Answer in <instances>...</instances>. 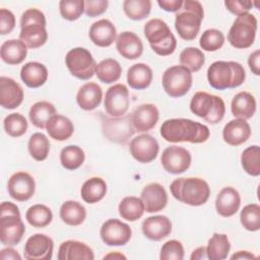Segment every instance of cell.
<instances>
[{"mask_svg": "<svg viewBox=\"0 0 260 260\" xmlns=\"http://www.w3.org/2000/svg\"><path fill=\"white\" fill-rule=\"evenodd\" d=\"M119 214L123 219L128 221L138 220L144 213V204L141 198L135 196H127L119 203Z\"/></svg>", "mask_w": 260, "mask_h": 260, "instance_id": "38", "label": "cell"}, {"mask_svg": "<svg viewBox=\"0 0 260 260\" xmlns=\"http://www.w3.org/2000/svg\"><path fill=\"white\" fill-rule=\"evenodd\" d=\"M206 248L207 259L223 260L228 257L231 250V243L225 234L214 233L208 240Z\"/></svg>", "mask_w": 260, "mask_h": 260, "instance_id": "37", "label": "cell"}, {"mask_svg": "<svg viewBox=\"0 0 260 260\" xmlns=\"http://www.w3.org/2000/svg\"><path fill=\"white\" fill-rule=\"evenodd\" d=\"M207 254H206V248L205 247H198L195 250H193L190 259L191 260H202L206 259Z\"/></svg>", "mask_w": 260, "mask_h": 260, "instance_id": "58", "label": "cell"}, {"mask_svg": "<svg viewBox=\"0 0 260 260\" xmlns=\"http://www.w3.org/2000/svg\"><path fill=\"white\" fill-rule=\"evenodd\" d=\"M15 26L14 14L6 8L0 9V34L2 36L10 34Z\"/></svg>", "mask_w": 260, "mask_h": 260, "instance_id": "52", "label": "cell"}, {"mask_svg": "<svg viewBox=\"0 0 260 260\" xmlns=\"http://www.w3.org/2000/svg\"><path fill=\"white\" fill-rule=\"evenodd\" d=\"M255 258H256V256L249 251H238L237 253H235L234 255L231 256L232 260H235V259L249 260V259H255Z\"/></svg>", "mask_w": 260, "mask_h": 260, "instance_id": "59", "label": "cell"}, {"mask_svg": "<svg viewBox=\"0 0 260 260\" xmlns=\"http://www.w3.org/2000/svg\"><path fill=\"white\" fill-rule=\"evenodd\" d=\"M241 205V196L234 187H224L219 191L215 200V208L219 215L230 217L237 213Z\"/></svg>", "mask_w": 260, "mask_h": 260, "instance_id": "26", "label": "cell"}, {"mask_svg": "<svg viewBox=\"0 0 260 260\" xmlns=\"http://www.w3.org/2000/svg\"><path fill=\"white\" fill-rule=\"evenodd\" d=\"M170 190L174 198L190 206L203 205L210 195L208 183L197 177L176 179L170 185Z\"/></svg>", "mask_w": 260, "mask_h": 260, "instance_id": "3", "label": "cell"}, {"mask_svg": "<svg viewBox=\"0 0 260 260\" xmlns=\"http://www.w3.org/2000/svg\"><path fill=\"white\" fill-rule=\"evenodd\" d=\"M224 5L226 9L236 15L248 13L253 7V2L248 0H225Z\"/></svg>", "mask_w": 260, "mask_h": 260, "instance_id": "53", "label": "cell"}, {"mask_svg": "<svg viewBox=\"0 0 260 260\" xmlns=\"http://www.w3.org/2000/svg\"><path fill=\"white\" fill-rule=\"evenodd\" d=\"M205 63V56L200 49L194 47L185 48L180 54V64L191 72L199 71Z\"/></svg>", "mask_w": 260, "mask_h": 260, "instance_id": "45", "label": "cell"}, {"mask_svg": "<svg viewBox=\"0 0 260 260\" xmlns=\"http://www.w3.org/2000/svg\"><path fill=\"white\" fill-rule=\"evenodd\" d=\"M23 98L24 92L19 83L7 76L0 77V105L4 109L13 110L19 107Z\"/></svg>", "mask_w": 260, "mask_h": 260, "instance_id": "19", "label": "cell"}, {"mask_svg": "<svg viewBox=\"0 0 260 260\" xmlns=\"http://www.w3.org/2000/svg\"><path fill=\"white\" fill-rule=\"evenodd\" d=\"M152 70L145 63H136L127 71V82L131 88L144 89L152 81Z\"/></svg>", "mask_w": 260, "mask_h": 260, "instance_id": "33", "label": "cell"}, {"mask_svg": "<svg viewBox=\"0 0 260 260\" xmlns=\"http://www.w3.org/2000/svg\"><path fill=\"white\" fill-rule=\"evenodd\" d=\"M241 162L247 174L258 177L260 175V147L258 145L247 147L241 155Z\"/></svg>", "mask_w": 260, "mask_h": 260, "instance_id": "44", "label": "cell"}, {"mask_svg": "<svg viewBox=\"0 0 260 260\" xmlns=\"http://www.w3.org/2000/svg\"><path fill=\"white\" fill-rule=\"evenodd\" d=\"M61 16L69 21L78 19L84 12L83 0H61L59 2Z\"/></svg>", "mask_w": 260, "mask_h": 260, "instance_id": "49", "label": "cell"}, {"mask_svg": "<svg viewBox=\"0 0 260 260\" xmlns=\"http://www.w3.org/2000/svg\"><path fill=\"white\" fill-rule=\"evenodd\" d=\"M159 7L168 12H177L183 5L182 0H158Z\"/></svg>", "mask_w": 260, "mask_h": 260, "instance_id": "54", "label": "cell"}, {"mask_svg": "<svg viewBox=\"0 0 260 260\" xmlns=\"http://www.w3.org/2000/svg\"><path fill=\"white\" fill-rule=\"evenodd\" d=\"M231 111L236 119L248 120L256 112V100L248 91L238 92L231 103Z\"/></svg>", "mask_w": 260, "mask_h": 260, "instance_id": "30", "label": "cell"}, {"mask_svg": "<svg viewBox=\"0 0 260 260\" xmlns=\"http://www.w3.org/2000/svg\"><path fill=\"white\" fill-rule=\"evenodd\" d=\"M65 64L69 72L81 80L90 79L95 73L98 65L91 53L81 47L73 48L66 54Z\"/></svg>", "mask_w": 260, "mask_h": 260, "instance_id": "9", "label": "cell"}, {"mask_svg": "<svg viewBox=\"0 0 260 260\" xmlns=\"http://www.w3.org/2000/svg\"><path fill=\"white\" fill-rule=\"evenodd\" d=\"M191 153L184 147L172 145L167 147L160 156L162 168L170 174L179 175L186 172L191 166Z\"/></svg>", "mask_w": 260, "mask_h": 260, "instance_id": "13", "label": "cell"}, {"mask_svg": "<svg viewBox=\"0 0 260 260\" xmlns=\"http://www.w3.org/2000/svg\"><path fill=\"white\" fill-rule=\"evenodd\" d=\"M85 159L83 149L78 145H67L60 152V162L63 168L74 171L82 166Z\"/></svg>", "mask_w": 260, "mask_h": 260, "instance_id": "41", "label": "cell"}, {"mask_svg": "<svg viewBox=\"0 0 260 260\" xmlns=\"http://www.w3.org/2000/svg\"><path fill=\"white\" fill-rule=\"evenodd\" d=\"M160 135L166 141L173 143H203L209 138L210 131L206 125L191 119L174 118L161 124Z\"/></svg>", "mask_w": 260, "mask_h": 260, "instance_id": "1", "label": "cell"}, {"mask_svg": "<svg viewBox=\"0 0 260 260\" xmlns=\"http://www.w3.org/2000/svg\"><path fill=\"white\" fill-rule=\"evenodd\" d=\"M116 49L125 59L134 60L142 55L143 44L136 34L126 30L117 37Z\"/></svg>", "mask_w": 260, "mask_h": 260, "instance_id": "23", "label": "cell"}, {"mask_svg": "<svg viewBox=\"0 0 260 260\" xmlns=\"http://www.w3.org/2000/svg\"><path fill=\"white\" fill-rule=\"evenodd\" d=\"M159 258L161 260H183L184 247L180 241L170 240L160 248Z\"/></svg>", "mask_w": 260, "mask_h": 260, "instance_id": "50", "label": "cell"}, {"mask_svg": "<svg viewBox=\"0 0 260 260\" xmlns=\"http://www.w3.org/2000/svg\"><path fill=\"white\" fill-rule=\"evenodd\" d=\"M191 71L182 66H171L162 74V87L172 98H181L185 95L192 86Z\"/></svg>", "mask_w": 260, "mask_h": 260, "instance_id": "10", "label": "cell"}, {"mask_svg": "<svg viewBox=\"0 0 260 260\" xmlns=\"http://www.w3.org/2000/svg\"><path fill=\"white\" fill-rule=\"evenodd\" d=\"M103 132L110 141L126 143L135 133V129L131 121V116L124 115L117 118H104Z\"/></svg>", "mask_w": 260, "mask_h": 260, "instance_id": "11", "label": "cell"}, {"mask_svg": "<svg viewBox=\"0 0 260 260\" xmlns=\"http://www.w3.org/2000/svg\"><path fill=\"white\" fill-rule=\"evenodd\" d=\"M242 225L250 232H257L260 229V206L252 203L246 205L240 214Z\"/></svg>", "mask_w": 260, "mask_h": 260, "instance_id": "47", "label": "cell"}, {"mask_svg": "<svg viewBox=\"0 0 260 260\" xmlns=\"http://www.w3.org/2000/svg\"><path fill=\"white\" fill-rule=\"evenodd\" d=\"M49 136L58 141L70 138L74 132V125L70 119L62 115H54L46 126Z\"/></svg>", "mask_w": 260, "mask_h": 260, "instance_id": "32", "label": "cell"}, {"mask_svg": "<svg viewBox=\"0 0 260 260\" xmlns=\"http://www.w3.org/2000/svg\"><path fill=\"white\" fill-rule=\"evenodd\" d=\"M20 78L26 86L30 88H38L47 81L48 69L40 62H27L21 67Z\"/></svg>", "mask_w": 260, "mask_h": 260, "instance_id": "29", "label": "cell"}, {"mask_svg": "<svg viewBox=\"0 0 260 260\" xmlns=\"http://www.w3.org/2000/svg\"><path fill=\"white\" fill-rule=\"evenodd\" d=\"M103 99L102 87L95 82L84 83L77 91L76 102L84 111H92L96 109Z\"/></svg>", "mask_w": 260, "mask_h": 260, "instance_id": "28", "label": "cell"}, {"mask_svg": "<svg viewBox=\"0 0 260 260\" xmlns=\"http://www.w3.org/2000/svg\"><path fill=\"white\" fill-rule=\"evenodd\" d=\"M248 65L250 70L255 75H260V51H254L248 58Z\"/></svg>", "mask_w": 260, "mask_h": 260, "instance_id": "55", "label": "cell"}, {"mask_svg": "<svg viewBox=\"0 0 260 260\" xmlns=\"http://www.w3.org/2000/svg\"><path fill=\"white\" fill-rule=\"evenodd\" d=\"M144 35L152 51L159 56L173 54L177 47V39L166 21L152 18L144 24Z\"/></svg>", "mask_w": 260, "mask_h": 260, "instance_id": "6", "label": "cell"}, {"mask_svg": "<svg viewBox=\"0 0 260 260\" xmlns=\"http://www.w3.org/2000/svg\"><path fill=\"white\" fill-rule=\"evenodd\" d=\"M46 16L37 9H26L20 17L19 40L29 49H37L46 44L48 32L46 29Z\"/></svg>", "mask_w": 260, "mask_h": 260, "instance_id": "4", "label": "cell"}, {"mask_svg": "<svg viewBox=\"0 0 260 260\" xmlns=\"http://www.w3.org/2000/svg\"><path fill=\"white\" fill-rule=\"evenodd\" d=\"M123 10L128 18L132 20H142L147 17L151 11L150 0H125Z\"/></svg>", "mask_w": 260, "mask_h": 260, "instance_id": "43", "label": "cell"}, {"mask_svg": "<svg viewBox=\"0 0 260 260\" xmlns=\"http://www.w3.org/2000/svg\"><path fill=\"white\" fill-rule=\"evenodd\" d=\"M59 260H93L94 255L89 246L83 242L68 240L63 242L58 250Z\"/></svg>", "mask_w": 260, "mask_h": 260, "instance_id": "27", "label": "cell"}, {"mask_svg": "<svg viewBox=\"0 0 260 260\" xmlns=\"http://www.w3.org/2000/svg\"><path fill=\"white\" fill-rule=\"evenodd\" d=\"M251 136V127L246 120L234 119L225 124L222 130V138L225 143L238 146L246 142Z\"/></svg>", "mask_w": 260, "mask_h": 260, "instance_id": "25", "label": "cell"}, {"mask_svg": "<svg viewBox=\"0 0 260 260\" xmlns=\"http://www.w3.org/2000/svg\"><path fill=\"white\" fill-rule=\"evenodd\" d=\"M245 78V68L235 61H215L207 69L208 83L217 90L238 87Z\"/></svg>", "mask_w": 260, "mask_h": 260, "instance_id": "2", "label": "cell"}, {"mask_svg": "<svg viewBox=\"0 0 260 260\" xmlns=\"http://www.w3.org/2000/svg\"><path fill=\"white\" fill-rule=\"evenodd\" d=\"M129 151L138 162L148 164L154 160L159 151L157 140L149 134H140L130 142Z\"/></svg>", "mask_w": 260, "mask_h": 260, "instance_id": "15", "label": "cell"}, {"mask_svg": "<svg viewBox=\"0 0 260 260\" xmlns=\"http://www.w3.org/2000/svg\"><path fill=\"white\" fill-rule=\"evenodd\" d=\"M224 44L223 34L216 28H208L203 31L200 37L199 45L207 52H214L219 50Z\"/></svg>", "mask_w": 260, "mask_h": 260, "instance_id": "48", "label": "cell"}, {"mask_svg": "<svg viewBox=\"0 0 260 260\" xmlns=\"http://www.w3.org/2000/svg\"><path fill=\"white\" fill-rule=\"evenodd\" d=\"M27 148L30 156L34 159L38 161H43L49 155L50 141L45 134L41 132H36L29 137Z\"/></svg>", "mask_w": 260, "mask_h": 260, "instance_id": "42", "label": "cell"}, {"mask_svg": "<svg viewBox=\"0 0 260 260\" xmlns=\"http://www.w3.org/2000/svg\"><path fill=\"white\" fill-rule=\"evenodd\" d=\"M60 217L68 225H80L86 218V209L78 201H65L60 207Z\"/></svg>", "mask_w": 260, "mask_h": 260, "instance_id": "35", "label": "cell"}, {"mask_svg": "<svg viewBox=\"0 0 260 260\" xmlns=\"http://www.w3.org/2000/svg\"><path fill=\"white\" fill-rule=\"evenodd\" d=\"M25 218L34 228L42 229L51 223L53 219V212L44 204H35L26 210Z\"/></svg>", "mask_w": 260, "mask_h": 260, "instance_id": "40", "label": "cell"}, {"mask_svg": "<svg viewBox=\"0 0 260 260\" xmlns=\"http://www.w3.org/2000/svg\"><path fill=\"white\" fill-rule=\"evenodd\" d=\"M108 6V0H86L84 1V12L89 17H95L105 13Z\"/></svg>", "mask_w": 260, "mask_h": 260, "instance_id": "51", "label": "cell"}, {"mask_svg": "<svg viewBox=\"0 0 260 260\" xmlns=\"http://www.w3.org/2000/svg\"><path fill=\"white\" fill-rule=\"evenodd\" d=\"M102 241L108 246H124L132 236L131 228L117 218L106 220L100 230Z\"/></svg>", "mask_w": 260, "mask_h": 260, "instance_id": "14", "label": "cell"}, {"mask_svg": "<svg viewBox=\"0 0 260 260\" xmlns=\"http://www.w3.org/2000/svg\"><path fill=\"white\" fill-rule=\"evenodd\" d=\"M106 258H117V259H126V256H124L123 254L119 253V252H115V253H110L104 256V259Z\"/></svg>", "mask_w": 260, "mask_h": 260, "instance_id": "60", "label": "cell"}, {"mask_svg": "<svg viewBox=\"0 0 260 260\" xmlns=\"http://www.w3.org/2000/svg\"><path fill=\"white\" fill-rule=\"evenodd\" d=\"M8 194L16 201L23 202L30 199L36 191V182L26 172L14 173L7 183Z\"/></svg>", "mask_w": 260, "mask_h": 260, "instance_id": "17", "label": "cell"}, {"mask_svg": "<svg viewBox=\"0 0 260 260\" xmlns=\"http://www.w3.org/2000/svg\"><path fill=\"white\" fill-rule=\"evenodd\" d=\"M27 55V47L20 40L11 39L5 41L0 48L1 59L9 65H18L24 61Z\"/></svg>", "mask_w": 260, "mask_h": 260, "instance_id": "31", "label": "cell"}, {"mask_svg": "<svg viewBox=\"0 0 260 260\" xmlns=\"http://www.w3.org/2000/svg\"><path fill=\"white\" fill-rule=\"evenodd\" d=\"M54 242L45 234L30 236L23 249L24 258L27 260H50L53 256Z\"/></svg>", "mask_w": 260, "mask_h": 260, "instance_id": "18", "label": "cell"}, {"mask_svg": "<svg viewBox=\"0 0 260 260\" xmlns=\"http://www.w3.org/2000/svg\"><path fill=\"white\" fill-rule=\"evenodd\" d=\"M0 214H20V212L16 204L9 201H4L1 203Z\"/></svg>", "mask_w": 260, "mask_h": 260, "instance_id": "56", "label": "cell"}, {"mask_svg": "<svg viewBox=\"0 0 260 260\" xmlns=\"http://www.w3.org/2000/svg\"><path fill=\"white\" fill-rule=\"evenodd\" d=\"M129 90L125 84L117 83L107 89L104 106L111 117L124 116L129 109Z\"/></svg>", "mask_w": 260, "mask_h": 260, "instance_id": "12", "label": "cell"}, {"mask_svg": "<svg viewBox=\"0 0 260 260\" xmlns=\"http://www.w3.org/2000/svg\"><path fill=\"white\" fill-rule=\"evenodd\" d=\"M0 258L2 260L12 259V260H20L21 256L18 254V252L12 248H5L0 251Z\"/></svg>", "mask_w": 260, "mask_h": 260, "instance_id": "57", "label": "cell"}, {"mask_svg": "<svg viewBox=\"0 0 260 260\" xmlns=\"http://www.w3.org/2000/svg\"><path fill=\"white\" fill-rule=\"evenodd\" d=\"M191 112L210 124L219 123L225 114L223 100L206 91H197L190 101Z\"/></svg>", "mask_w": 260, "mask_h": 260, "instance_id": "7", "label": "cell"}, {"mask_svg": "<svg viewBox=\"0 0 260 260\" xmlns=\"http://www.w3.org/2000/svg\"><path fill=\"white\" fill-rule=\"evenodd\" d=\"M159 118L158 109L153 104H142L138 106L131 115L132 125L135 131L147 132L157 123Z\"/></svg>", "mask_w": 260, "mask_h": 260, "instance_id": "21", "label": "cell"}, {"mask_svg": "<svg viewBox=\"0 0 260 260\" xmlns=\"http://www.w3.org/2000/svg\"><path fill=\"white\" fill-rule=\"evenodd\" d=\"M204 10L199 1L186 0L175 15V27L181 39L185 41L194 40L201 26Z\"/></svg>", "mask_w": 260, "mask_h": 260, "instance_id": "5", "label": "cell"}, {"mask_svg": "<svg viewBox=\"0 0 260 260\" xmlns=\"http://www.w3.org/2000/svg\"><path fill=\"white\" fill-rule=\"evenodd\" d=\"M257 23L256 17L249 12L237 16L229 30L228 41L236 49L251 47L256 38Z\"/></svg>", "mask_w": 260, "mask_h": 260, "instance_id": "8", "label": "cell"}, {"mask_svg": "<svg viewBox=\"0 0 260 260\" xmlns=\"http://www.w3.org/2000/svg\"><path fill=\"white\" fill-rule=\"evenodd\" d=\"M107 193V184L100 177H92L86 180L80 190L81 198L88 204H93L101 201Z\"/></svg>", "mask_w": 260, "mask_h": 260, "instance_id": "34", "label": "cell"}, {"mask_svg": "<svg viewBox=\"0 0 260 260\" xmlns=\"http://www.w3.org/2000/svg\"><path fill=\"white\" fill-rule=\"evenodd\" d=\"M146 212L152 213L162 210L168 203V194L162 185L150 183L146 185L140 194Z\"/></svg>", "mask_w": 260, "mask_h": 260, "instance_id": "20", "label": "cell"}, {"mask_svg": "<svg viewBox=\"0 0 260 260\" xmlns=\"http://www.w3.org/2000/svg\"><path fill=\"white\" fill-rule=\"evenodd\" d=\"M122 67L120 63L113 59L107 58L98 63L95 68V74L100 81L104 83H113L121 77Z\"/></svg>", "mask_w": 260, "mask_h": 260, "instance_id": "39", "label": "cell"}, {"mask_svg": "<svg viewBox=\"0 0 260 260\" xmlns=\"http://www.w3.org/2000/svg\"><path fill=\"white\" fill-rule=\"evenodd\" d=\"M89 39L98 47H110L117 39V29L109 19H100L89 28Z\"/></svg>", "mask_w": 260, "mask_h": 260, "instance_id": "22", "label": "cell"}, {"mask_svg": "<svg viewBox=\"0 0 260 260\" xmlns=\"http://www.w3.org/2000/svg\"><path fill=\"white\" fill-rule=\"evenodd\" d=\"M25 233L20 214H0V241L5 246L17 245Z\"/></svg>", "mask_w": 260, "mask_h": 260, "instance_id": "16", "label": "cell"}, {"mask_svg": "<svg viewBox=\"0 0 260 260\" xmlns=\"http://www.w3.org/2000/svg\"><path fill=\"white\" fill-rule=\"evenodd\" d=\"M56 114L57 112L53 104L47 101H41L35 103L30 107L28 118L34 126L40 129H44L46 128L49 120Z\"/></svg>", "mask_w": 260, "mask_h": 260, "instance_id": "36", "label": "cell"}, {"mask_svg": "<svg viewBox=\"0 0 260 260\" xmlns=\"http://www.w3.org/2000/svg\"><path fill=\"white\" fill-rule=\"evenodd\" d=\"M172 232V222L166 215L149 216L142 222L143 235L151 241H160Z\"/></svg>", "mask_w": 260, "mask_h": 260, "instance_id": "24", "label": "cell"}, {"mask_svg": "<svg viewBox=\"0 0 260 260\" xmlns=\"http://www.w3.org/2000/svg\"><path fill=\"white\" fill-rule=\"evenodd\" d=\"M3 127L6 132L11 137H20L25 134L27 130V121L19 113H12L5 117L3 121Z\"/></svg>", "mask_w": 260, "mask_h": 260, "instance_id": "46", "label": "cell"}]
</instances>
